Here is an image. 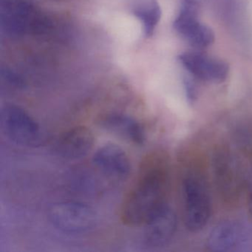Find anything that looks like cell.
<instances>
[{"mask_svg":"<svg viewBox=\"0 0 252 252\" xmlns=\"http://www.w3.org/2000/svg\"><path fill=\"white\" fill-rule=\"evenodd\" d=\"M93 162L101 172L114 179H126L131 171L129 157L122 147L115 144H107L98 148Z\"/></svg>","mask_w":252,"mask_h":252,"instance_id":"11","label":"cell"},{"mask_svg":"<svg viewBox=\"0 0 252 252\" xmlns=\"http://www.w3.org/2000/svg\"><path fill=\"white\" fill-rule=\"evenodd\" d=\"M133 7L132 14L141 21L146 37L153 36L161 17V10L158 0H142Z\"/></svg>","mask_w":252,"mask_h":252,"instance_id":"14","label":"cell"},{"mask_svg":"<svg viewBox=\"0 0 252 252\" xmlns=\"http://www.w3.org/2000/svg\"><path fill=\"white\" fill-rule=\"evenodd\" d=\"M169 181L170 166L167 155L162 151L147 155L122 203V222L129 227L144 225L155 213L167 205Z\"/></svg>","mask_w":252,"mask_h":252,"instance_id":"1","label":"cell"},{"mask_svg":"<svg viewBox=\"0 0 252 252\" xmlns=\"http://www.w3.org/2000/svg\"><path fill=\"white\" fill-rule=\"evenodd\" d=\"M196 167L187 171L182 181L184 221L191 232H199L209 222L212 203L209 184L204 174Z\"/></svg>","mask_w":252,"mask_h":252,"instance_id":"3","label":"cell"},{"mask_svg":"<svg viewBox=\"0 0 252 252\" xmlns=\"http://www.w3.org/2000/svg\"><path fill=\"white\" fill-rule=\"evenodd\" d=\"M179 61L187 71L206 82L220 83L228 76L226 63L201 53H184L179 56Z\"/></svg>","mask_w":252,"mask_h":252,"instance_id":"7","label":"cell"},{"mask_svg":"<svg viewBox=\"0 0 252 252\" xmlns=\"http://www.w3.org/2000/svg\"><path fill=\"white\" fill-rule=\"evenodd\" d=\"M51 223L67 233H82L91 229L96 222L95 210L79 202L67 201L55 203L48 211Z\"/></svg>","mask_w":252,"mask_h":252,"instance_id":"6","label":"cell"},{"mask_svg":"<svg viewBox=\"0 0 252 252\" xmlns=\"http://www.w3.org/2000/svg\"><path fill=\"white\" fill-rule=\"evenodd\" d=\"M246 189H247V204L248 210L249 215L252 218V170L250 177L246 183Z\"/></svg>","mask_w":252,"mask_h":252,"instance_id":"16","label":"cell"},{"mask_svg":"<svg viewBox=\"0 0 252 252\" xmlns=\"http://www.w3.org/2000/svg\"><path fill=\"white\" fill-rule=\"evenodd\" d=\"M0 127L4 135L21 146L41 145L42 132L39 124L26 110L14 104L4 105L0 111Z\"/></svg>","mask_w":252,"mask_h":252,"instance_id":"5","label":"cell"},{"mask_svg":"<svg viewBox=\"0 0 252 252\" xmlns=\"http://www.w3.org/2000/svg\"><path fill=\"white\" fill-rule=\"evenodd\" d=\"M95 137L85 126L73 127L60 137L55 144V152L67 160H76L86 156L92 150Z\"/></svg>","mask_w":252,"mask_h":252,"instance_id":"12","label":"cell"},{"mask_svg":"<svg viewBox=\"0 0 252 252\" xmlns=\"http://www.w3.org/2000/svg\"><path fill=\"white\" fill-rule=\"evenodd\" d=\"M54 26L52 18L30 0H0V28L6 36H45Z\"/></svg>","mask_w":252,"mask_h":252,"instance_id":"2","label":"cell"},{"mask_svg":"<svg viewBox=\"0 0 252 252\" xmlns=\"http://www.w3.org/2000/svg\"><path fill=\"white\" fill-rule=\"evenodd\" d=\"M197 15V11L181 8L174 28L190 45L197 48H207L213 43L215 34L210 28L199 21Z\"/></svg>","mask_w":252,"mask_h":252,"instance_id":"10","label":"cell"},{"mask_svg":"<svg viewBox=\"0 0 252 252\" xmlns=\"http://www.w3.org/2000/svg\"><path fill=\"white\" fill-rule=\"evenodd\" d=\"M1 78H2V82L11 88H15V89H23L26 87V82L23 77L8 67H2Z\"/></svg>","mask_w":252,"mask_h":252,"instance_id":"15","label":"cell"},{"mask_svg":"<svg viewBox=\"0 0 252 252\" xmlns=\"http://www.w3.org/2000/svg\"><path fill=\"white\" fill-rule=\"evenodd\" d=\"M101 129L116 135L125 141L142 145L146 140V132L142 125L134 118L117 112L102 113L96 119Z\"/></svg>","mask_w":252,"mask_h":252,"instance_id":"9","label":"cell"},{"mask_svg":"<svg viewBox=\"0 0 252 252\" xmlns=\"http://www.w3.org/2000/svg\"><path fill=\"white\" fill-rule=\"evenodd\" d=\"M200 3H201V0H182L181 7L199 11Z\"/></svg>","mask_w":252,"mask_h":252,"instance_id":"17","label":"cell"},{"mask_svg":"<svg viewBox=\"0 0 252 252\" xmlns=\"http://www.w3.org/2000/svg\"><path fill=\"white\" fill-rule=\"evenodd\" d=\"M214 184L221 201L228 207L237 206L246 187L240 162L232 150L225 144H220L212 156Z\"/></svg>","mask_w":252,"mask_h":252,"instance_id":"4","label":"cell"},{"mask_svg":"<svg viewBox=\"0 0 252 252\" xmlns=\"http://www.w3.org/2000/svg\"><path fill=\"white\" fill-rule=\"evenodd\" d=\"M242 237L243 231L240 224L226 220L214 227L208 237L206 247L211 252H229L240 244Z\"/></svg>","mask_w":252,"mask_h":252,"instance_id":"13","label":"cell"},{"mask_svg":"<svg viewBox=\"0 0 252 252\" xmlns=\"http://www.w3.org/2000/svg\"><path fill=\"white\" fill-rule=\"evenodd\" d=\"M177 225L176 215L166 205L144 223V243L154 249L166 246L173 238Z\"/></svg>","mask_w":252,"mask_h":252,"instance_id":"8","label":"cell"}]
</instances>
